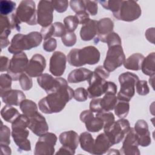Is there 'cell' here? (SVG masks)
<instances>
[{"label":"cell","instance_id":"30bf717a","mask_svg":"<svg viewBox=\"0 0 155 155\" xmlns=\"http://www.w3.org/2000/svg\"><path fill=\"white\" fill-rule=\"evenodd\" d=\"M28 63V59L24 52L15 54L10 61L7 73L12 77V80L16 81L25 71Z\"/></svg>","mask_w":155,"mask_h":155},{"label":"cell","instance_id":"1f68e13d","mask_svg":"<svg viewBox=\"0 0 155 155\" xmlns=\"http://www.w3.org/2000/svg\"><path fill=\"white\" fill-rule=\"evenodd\" d=\"M84 124L87 131L92 133L99 132L104 127L103 120L97 115L90 117Z\"/></svg>","mask_w":155,"mask_h":155},{"label":"cell","instance_id":"7a4b0ae2","mask_svg":"<svg viewBox=\"0 0 155 155\" xmlns=\"http://www.w3.org/2000/svg\"><path fill=\"white\" fill-rule=\"evenodd\" d=\"M101 54L94 46H87L82 48L71 49L67 56L68 64L74 67H82L85 64L94 65L100 60Z\"/></svg>","mask_w":155,"mask_h":155},{"label":"cell","instance_id":"9a60e30c","mask_svg":"<svg viewBox=\"0 0 155 155\" xmlns=\"http://www.w3.org/2000/svg\"><path fill=\"white\" fill-rule=\"evenodd\" d=\"M46 67L45 58L40 54H34L28 61L26 74L31 78H36L41 76Z\"/></svg>","mask_w":155,"mask_h":155},{"label":"cell","instance_id":"ac0fdd59","mask_svg":"<svg viewBox=\"0 0 155 155\" xmlns=\"http://www.w3.org/2000/svg\"><path fill=\"white\" fill-rule=\"evenodd\" d=\"M28 128L36 136H41L48 131V125L45 118L39 113L29 118Z\"/></svg>","mask_w":155,"mask_h":155},{"label":"cell","instance_id":"be15d7a7","mask_svg":"<svg viewBox=\"0 0 155 155\" xmlns=\"http://www.w3.org/2000/svg\"><path fill=\"white\" fill-rule=\"evenodd\" d=\"M154 75H152V76H150V78L149 79V83H150V84L151 85V87L153 88H154V86H153V81H154Z\"/></svg>","mask_w":155,"mask_h":155},{"label":"cell","instance_id":"8d00e7d4","mask_svg":"<svg viewBox=\"0 0 155 155\" xmlns=\"http://www.w3.org/2000/svg\"><path fill=\"white\" fill-rule=\"evenodd\" d=\"M64 24L67 32H74L79 25V21L75 15H70L64 18Z\"/></svg>","mask_w":155,"mask_h":155},{"label":"cell","instance_id":"60d3db41","mask_svg":"<svg viewBox=\"0 0 155 155\" xmlns=\"http://www.w3.org/2000/svg\"><path fill=\"white\" fill-rule=\"evenodd\" d=\"M19 82L21 88L24 91L30 90L33 87V81L29 76L27 74L23 73L19 79Z\"/></svg>","mask_w":155,"mask_h":155},{"label":"cell","instance_id":"11a10c76","mask_svg":"<svg viewBox=\"0 0 155 155\" xmlns=\"http://www.w3.org/2000/svg\"><path fill=\"white\" fill-rule=\"evenodd\" d=\"M75 16L78 19L79 24L82 25H84L90 20L89 14L86 11H83V12H81L79 13H76Z\"/></svg>","mask_w":155,"mask_h":155},{"label":"cell","instance_id":"6125c7cd","mask_svg":"<svg viewBox=\"0 0 155 155\" xmlns=\"http://www.w3.org/2000/svg\"><path fill=\"white\" fill-rule=\"evenodd\" d=\"M1 154L2 155H4V154L10 155L12 154L11 148L8 147V145H1Z\"/></svg>","mask_w":155,"mask_h":155},{"label":"cell","instance_id":"d590c367","mask_svg":"<svg viewBox=\"0 0 155 155\" xmlns=\"http://www.w3.org/2000/svg\"><path fill=\"white\" fill-rule=\"evenodd\" d=\"M12 78L8 73H2L0 76L1 94L12 89Z\"/></svg>","mask_w":155,"mask_h":155},{"label":"cell","instance_id":"7dc6e473","mask_svg":"<svg viewBox=\"0 0 155 155\" xmlns=\"http://www.w3.org/2000/svg\"><path fill=\"white\" fill-rule=\"evenodd\" d=\"M54 9L58 13L65 12L68 6V2L67 0L51 1Z\"/></svg>","mask_w":155,"mask_h":155},{"label":"cell","instance_id":"f6af8a7d","mask_svg":"<svg viewBox=\"0 0 155 155\" xmlns=\"http://www.w3.org/2000/svg\"><path fill=\"white\" fill-rule=\"evenodd\" d=\"M88 97L87 90L83 87L76 88L74 91L73 98L78 102H84Z\"/></svg>","mask_w":155,"mask_h":155},{"label":"cell","instance_id":"9c48e42d","mask_svg":"<svg viewBox=\"0 0 155 155\" xmlns=\"http://www.w3.org/2000/svg\"><path fill=\"white\" fill-rule=\"evenodd\" d=\"M125 61V56L122 45L108 47L103 67L108 72L114 71L120 67Z\"/></svg>","mask_w":155,"mask_h":155},{"label":"cell","instance_id":"816d5d0a","mask_svg":"<svg viewBox=\"0 0 155 155\" xmlns=\"http://www.w3.org/2000/svg\"><path fill=\"white\" fill-rule=\"evenodd\" d=\"M54 26V37H62L67 32L64 25L60 22H56L53 24Z\"/></svg>","mask_w":155,"mask_h":155},{"label":"cell","instance_id":"d4e9b609","mask_svg":"<svg viewBox=\"0 0 155 155\" xmlns=\"http://www.w3.org/2000/svg\"><path fill=\"white\" fill-rule=\"evenodd\" d=\"M97 21L90 19L82 25L80 30V36L82 41H89L94 38L97 35Z\"/></svg>","mask_w":155,"mask_h":155},{"label":"cell","instance_id":"52a82bcc","mask_svg":"<svg viewBox=\"0 0 155 155\" xmlns=\"http://www.w3.org/2000/svg\"><path fill=\"white\" fill-rule=\"evenodd\" d=\"M141 8L137 1L122 0L118 10L113 15L118 20L132 22L137 19L141 16Z\"/></svg>","mask_w":155,"mask_h":155},{"label":"cell","instance_id":"6f0895ef","mask_svg":"<svg viewBox=\"0 0 155 155\" xmlns=\"http://www.w3.org/2000/svg\"><path fill=\"white\" fill-rule=\"evenodd\" d=\"M117 85L113 82L111 81H107L106 82V90L105 93H112L116 94L117 93Z\"/></svg>","mask_w":155,"mask_h":155},{"label":"cell","instance_id":"4316f807","mask_svg":"<svg viewBox=\"0 0 155 155\" xmlns=\"http://www.w3.org/2000/svg\"><path fill=\"white\" fill-rule=\"evenodd\" d=\"M37 82L38 85L48 94L52 92L54 89L55 78L48 73H44L38 77Z\"/></svg>","mask_w":155,"mask_h":155},{"label":"cell","instance_id":"5bb4252c","mask_svg":"<svg viewBox=\"0 0 155 155\" xmlns=\"http://www.w3.org/2000/svg\"><path fill=\"white\" fill-rule=\"evenodd\" d=\"M67 58L65 54L59 51H54L50 59L49 71L54 76H62L66 68Z\"/></svg>","mask_w":155,"mask_h":155},{"label":"cell","instance_id":"bcb514c9","mask_svg":"<svg viewBox=\"0 0 155 155\" xmlns=\"http://www.w3.org/2000/svg\"><path fill=\"white\" fill-rule=\"evenodd\" d=\"M86 12L91 16H95L97 13V2L95 1H84Z\"/></svg>","mask_w":155,"mask_h":155},{"label":"cell","instance_id":"f907efd6","mask_svg":"<svg viewBox=\"0 0 155 155\" xmlns=\"http://www.w3.org/2000/svg\"><path fill=\"white\" fill-rule=\"evenodd\" d=\"M101 98H94L90 101V110L93 113H100L104 112L101 107Z\"/></svg>","mask_w":155,"mask_h":155},{"label":"cell","instance_id":"836d02e7","mask_svg":"<svg viewBox=\"0 0 155 155\" xmlns=\"http://www.w3.org/2000/svg\"><path fill=\"white\" fill-rule=\"evenodd\" d=\"M114 113L119 118H125L128 114L130 110L129 102L118 100L114 107Z\"/></svg>","mask_w":155,"mask_h":155},{"label":"cell","instance_id":"4dcf8cb0","mask_svg":"<svg viewBox=\"0 0 155 155\" xmlns=\"http://www.w3.org/2000/svg\"><path fill=\"white\" fill-rule=\"evenodd\" d=\"M117 102V97L116 94L106 93L104 96L101 98V107L104 112H108L114 110Z\"/></svg>","mask_w":155,"mask_h":155},{"label":"cell","instance_id":"d6986e66","mask_svg":"<svg viewBox=\"0 0 155 155\" xmlns=\"http://www.w3.org/2000/svg\"><path fill=\"white\" fill-rule=\"evenodd\" d=\"M114 23L109 18H104L99 19L97 24V40L102 42L106 41L107 36L113 31Z\"/></svg>","mask_w":155,"mask_h":155},{"label":"cell","instance_id":"f1b7e54d","mask_svg":"<svg viewBox=\"0 0 155 155\" xmlns=\"http://www.w3.org/2000/svg\"><path fill=\"white\" fill-rule=\"evenodd\" d=\"M155 53L152 52L147 55V57L144 58L142 64L141 70L142 73L147 76L154 75L155 68H154V62H155Z\"/></svg>","mask_w":155,"mask_h":155},{"label":"cell","instance_id":"f5cc1de1","mask_svg":"<svg viewBox=\"0 0 155 155\" xmlns=\"http://www.w3.org/2000/svg\"><path fill=\"white\" fill-rule=\"evenodd\" d=\"M54 26L53 24L50 25L49 26L45 27H42L40 33L42 37L44 40H46L47 39L50 38L54 35Z\"/></svg>","mask_w":155,"mask_h":155},{"label":"cell","instance_id":"e575fe53","mask_svg":"<svg viewBox=\"0 0 155 155\" xmlns=\"http://www.w3.org/2000/svg\"><path fill=\"white\" fill-rule=\"evenodd\" d=\"M16 3L12 1L2 0L0 2V13L1 15L7 16L12 14L16 9Z\"/></svg>","mask_w":155,"mask_h":155},{"label":"cell","instance_id":"ab89813d","mask_svg":"<svg viewBox=\"0 0 155 155\" xmlns=\"http://www.w3.org/2000/svg\"><path fill=\"white\" fill-rule=\"evenodd\" d=\"M30 122V119L24 114H21L12 123V128H27Z\"/></svg>","mask_w":155,"mask_h":155},{"label":"cell","instance_id":"7402d4cb","mask_svg":"<svg viewBox=\"0 0 155 155\" xmlns=\"http://www.w3.org/2000/svg\"><path fill=\"white\" fill-rule=\"evenodd\" d=\"M59 140L62 145L76 150L79 143V136L74 131H67L60 134Z\"/></svg>","mask_w":155,"mask_h":155},{"label":"cell","instance_id":"484cf974","mask_svg":"<svg viewBox=\"0 0 155 155\" xmlns=\"http://www.w3.org/2000/svg\"><path fill=\"white\" fill-rule=\"evenodd\" d=\"M144 56L140 53H133L124 62V66L126 69L138 71L141 70V66L144 59Z\"/></svg>","mask_w":155,"mask_h":155},{"label":"cell","instance_id":"277c9868","mask_svg":"<svg viewBox=\"0 0 155 155\" xmlns=\"http://www.w3.org/2000/svg\"><path fill=\"white\" fill-rule=\"evenodd\" d=\"M110 76V72L107 71L103 66L99 65L88 80V87L87 90L89 98L94 99L105 94L106 90V81Z\"/></svg>","mask_w":155,"mask_h":155},{"label":"cell","instance_id":"db71d44e","mask_svg":"<svg viewBox=\"0 0 155 155\" xmlns=\"http://www.w3.org/2000/svg\"><path fill=\"white\" fill-rule=\"evenodd\" d=\"M97 116L100 117L104 122V126L114 121V114L110 112H102L100 113H96Z\"/></svg>","mask_w":155,"mask_h":155},{"label":"cell","instance_id":"7c38bea8","mask_svg":"<svg viewBox=\"0 0 155 155\" xmlns=\"http://www.w3.org/2000/svg\"><path fill=\"white\" fill-rule=\"evenodd\" d=\"M54 8L51 1L41 0L38 2L37 8V22L42 27L51 24L53 19Z\"/></svg>","mask_w":155,"mask_h":155},{"label":"cell","instance_id":"7bdbcfd3","mask_svg":"<svg viewBox=\"0 0 155 155\" xmlns=\"http://www.w3.org/2000/svg\"><path fill=\"white\" fill-rule=\"evenodd\" d=\"M105 43L107 44L108 47L116 45H122L121 38L117 33L112 31L107 36Z\"/></svg>","mask_w":155,"mask_h":155},{"label":"cell","instance_id":"680465c9","mask_svg":"<svg viewBox=\"0 0 155 155\" xmlns=\"http://www.w3.org/2000/svg\"><path fill=\"white\" fill-rule=\"evenodd\" d=\"M75 154V150L70 148V147L64 146L61 147L59 150L56 153V154H70L73 155Z\"/></svg>","mask_w":155,"mask_h":155},{"label":"cell","instance_id":"ba28073f","mask_svg":"<svg viewBox=\"0 0 155 155\" xmlns=\"http://www.w3.org/2000/svg\"><path fill=\"white\" fill-rule=\"evenodd\" d=\"M20 22H25L30 25H35L37 22V10L35 2L31 0L22 1L15 12Z\"/></svg>","mask_w":155,"mask_h":155},{"label":"cell","instance_id":"83f0119b","mask_svg":"<svg viewBox=\"0 0 155 155\" xmlns=\"http://www.w3.org/2000/svg\"><path fill=\"white\" fill-rule=\"evenodd\" d=\"M79 143L81 148L84 151L90 154H93L94 140L90 133L86 131L80 134Z\"/></svg>","mask_w":155,"mask_h":155},{"label":"cell","instance_id":"94428289","mask_svg":"<svg viewBox=\"0 0 155 155\" xmlns=\"http://www.w3.org/2000/svg\"><path fill=\"white\" fill-rule=\"evenodd\" d=\"M145 37L147 39L151 42L152 44H154V28H148L145 31Z\"/></svg>","mask_w":155,"mask_h":155},{"label":"cell","instance_id":"f546056e","mask_svg":"<svg viewBox=\"0 0 155 155\" xmlns=\"http://www.w3.org/2000/svg\"><path fill=\"white\" fill-rule=\"evenodd\" d=\"M19 107L22 113L29 118L34 116L38 113L37 105L31 100L24 99L21 102Z\"/></svg>","mask_w":155,"mask_h":155},{"label":"cell","instance_id":"74e56055","mask_svg":"<svg viewBox=\"0 0 155 155\" xmlns=\"http://www.w3.org/2000/svg\"><path fill=\"white\" fill-rule=\"evenodd\" d=\"M98 2L104 8L111 11L113 14H114L118 10L122 0L99 1Z\"/></svg>","mask_w":155,"mask_h":155},{"label":"cell","instance_id":"91938a15","mask_svg":"<svg viewBox=\"0 0 155 155\" xmlns=\"http://www.w3.org/2000/svg\"><path fill=\"white\" fill-rule=\"evenodd\" d=\"M94 116L93 113L88 110H84L83 111L81 114H80V120H81V122H82L83 123H85L88 119H89L90 117H93Z\"/></svg>","mask_w":155,"mask_h":155},{"label":"cell","instance_id":"d6a6232c","mask_svg":"<svg viewBox=\"0 0 155 155\" xmlns=\"http://www.w3.org/2000/svg\"><path fill=\"white\" fill-rule=\"evenodd\" d=\"M1 115L5 121L12 123L20 115V113L15 107L12 105H6L1 109Z\"/></svg>","mask_w":155,"mask_h":155},{"label":"cell","instance_id":"c3c4849f","mask_svg":"<svg viewBox=\"0 0 155 155\" xmlns=\"http://www.w3.org/2000/svg\"><path fill=\"white\" fill-rule=\"evenodd\" d=\"M70 5L72 10L76 13L86 11L84 0H71L70 1Z\"/></svg>","mask_w":155,"mask_h":155},{"label":"cell","instance_id":"8fae6325","mask_svg":"<svg viewBox=\"0 0 155 155\" xmlns=\"http://www.w3.org/2000/svg\"><path fill=\"white\" fill-rule=\"evenodd\" d=\"M58 138L53 133H46L38 139L35 147V155H52L54 153V145Z\"/></svg>","mask_w":155,"mask_h":155},{"label":"cell","instance_id":"603a6c76","mask_svg":"<svg viewBox=\"0 0 155 155\" xmlns=\"http://www.w3.org/2000/svg\"><path fill=\"white\" fill-rule=\"evenodd\" d=\"M93 71L85 68H79L72 70L67 76L69 83H79L88 81L91 77Z\"/></svg>","mask_w":155,"mask_h":155},{"label":"cell","instance_id":"cb8c5ba5","mask_svg":"<svg viewBox=\"0 0 155 155\" xmlns=\"http://www.w3.org/2000/svg\"><path fill=\"white\" fill-rule=\"evenodd\" d=\"M113 146L108 137L104 133L99 134L94 140L93 154H102Z\"/></svg>","mask_w":155,"mask_h":155},{"label":"cell","instance_id":"b9f144b4","mask_svg":"<svg viewBox=\"0 0 155 155\" xmlns=\"http://www.w3.org/2000/svg\"><path fill=\"white\" fill-rule=\"evenodd\" d=\"M61 41L64 45L67 47L73 46L77 41L76 35L74 32H66V33L61 37Z\"/></svg>","mask_w":155,"mask_h":155},{"label":"cell","instance_id":"8992f818","mask_svg":"<svg viewBox=\"0 0 155 155\" xmlns=\"http://www.w3.org/2000/svg\"><path fill=\"white\" fill-rule=\"evenodd\" d=\"M131 127L129 121L126 119H120L104 127V133L113 145L119 143L122 140L125 135L128 132Z\"/></svg>","mask_w":155,"mask_h":155},{"label":"cell","instance_id":"ee69618b","mask_svg":"<svg viewBox=\"0 0 155 155\" xmlns=\"http://www.w3.org/2000/svg\"><path fill=\"white\" fill-rule=\"evenodd\" d=\"M136 92L140 96H145L150 92V88L148 86L147 82L144 80L138 81L136 84Z\"/></svg>","mask_w":155,"mask_h":155},{"label":"cell","instance_id":"44dd1931","mask_svg":"<svg viewBox=\"0 0 155 155\" xmlns=\"http://www.w3.org/2000/svg\"><path fill=\"white\" fill-rule=\"evenodd\" d=\"M0 25H1V48L2 49L7 47L10 43L8 39V36L11 33L12 30L10 19L8 16L1 15L0 17Z\"/></svg>","mask_w":155,"mask_h":155},{"label":"cell","instance_id":"f35d334b","mask_svg":"<svg viewBox=\"0 0 155 155\" xmlns=\"http://www.w3.org/2000/svg\"><path fill=\"white\" fill-rule=\"evenodd\" d=\"M10 134V128L7 125H4L2 123L0 131V145H9L11 142Z\"/></svg>","mask_w":155,"mask_h":155},{"label":"cell","instance_id":"6da1fadb","mask_svg":"<svg viewBox=\"0 0 155 155\" xmlns=\"http://www.w3.org/2000/svg\"><path fill=\"white\" fill-rule=\"evenodd\" d=\"M74 96V90L66 85L47 94L38 102L39 110L45 114L61 112Z\"/></svg>","mask_w":155,"mask_h":155},{"label":"cell","instance_id":"5b68a950","mask_svg":"<svg viewBox=\"0 0 155 155\" xmlns=\"http://www.w3.org/2000/svg\"><path fill=\"white\" fill-rule=\"evenodd\" d=\"M119 82L120 85L117 93V99L129 102L135 93V86L139 80L136 74L127 71L120 74L119 76Z\"/></svg>","mask_w":155,"mask_h":155},{"label":"cell","instance_id":"9f6ffc18","mask_svg":"<svg viewBox=\"0 0 155 155\" xmlns=\"http://www.w3.org/2000/svg\"><path fill=\"white\" fill-rule=\"evenodd\" d=\"M10 59L5 56H1L0 58V68L1 72L7 71L10 64Z\"/></svg>","mask_w":155,"mask_h":155},{"label":"cell","instance_id":"3957f363","mask_svg":"<svg viewBox=\"0 0 155 155\" xmlns=\"http://www.w3.org/2000/svg\"><path fill=\"white\" fill-rule=\"evenodd\" d=\"M42 40V37L38 31H32L27 35L18 33L12 38L8 51L15 54L29 50L39 46Z\"/></svg>","mask_w":155,"mask_h":155},{"label":"cell","instance_id":"ffe728a7","mask_svg":"<svg viewBox=\"0 0 155 155\" xmlns=\"http://www.w3.org/2000/svg\"><path fill=\"white\" fill-rule=\"evenodd\" d=\"M2 101L6 104L12 106H18L21 102L26 99L24 93L19 90H10L1 94Z\"/></svg>","mask_w":155,"mask_h":155},{"label":"cell","instance_id":"681fc988","mask_svg":"<svg viewBox=\"0 0 155 155\" xmlns=\"http://www.w3.org/2000/svg\"><path fill=\"white\" fill-rule=\"evenodd\" d=\"M42 47L44 50L47 52L53 51L57 47V41L54 38H50L44 40Z\"/></svg>","mask_w":155,"mask_h":155},{"label":"cell","instance_id":"2e32d148","mask_svg":"<svg viewBox=\"0 0 155 155\" xmlns=\"http://www.w3.org/2000/svg\"><path fill=\"white\" fill-rule=\"evenodd\" d=\"M12 136L14 142L18 147L19 150L28 151L31 150L30 141L28 139L29 131L26 128H12Z\"/></svg>","mask_w":155,"mask_h":155},{"label":"cell","instance_id":"4fadbf2b","mask_svg":"<svg viewBox=\"0 0 155 155\" xmlns=\"http://www.w3.org/2000/svg\"><path fill=\"white\" fill-rule=\"evenodd\" d=\"M138 137L133 128H130L122 143L120 154L123 155H139Z\"/></svg>","mask_w":155,"mask_h":155},{"label":"cell","instance_id":"e0dca14e","mask_svg":"<svg viewBox=\"0 0 155 155\" xmlns=\"http://www.w3.org/2000/svg\"><path fill=\"white\" fill-rule=\"evenodd\" d=\"M138 137L139 145L145 147L151 143L150 133L147 122L143 119H139L134 124L133 128Z\"/></svg>","mask_w":155,"mask_h":155}]
</instances>
